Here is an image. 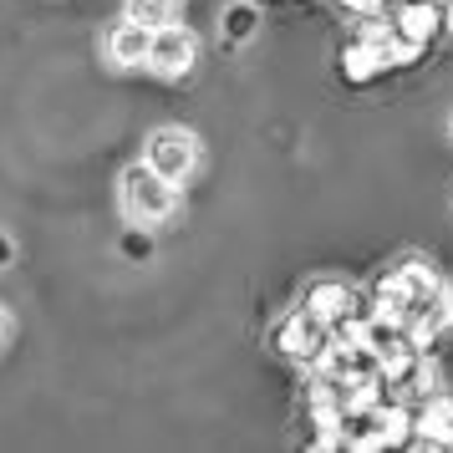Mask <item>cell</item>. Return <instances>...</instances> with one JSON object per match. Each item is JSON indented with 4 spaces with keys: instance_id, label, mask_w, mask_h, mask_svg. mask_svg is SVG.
Returning a JSON list of instances; mask_svg holds the SVG:
<instances>
[{
    "instance_id": "obj_1",
    "label": "cell",
    "mask_w": 453,
    "mask_h": 453,
    "mask_svg": "<svg viewBox=\"0 0 453 453\" xmlns=\"http://www.w3.org/2000/svg\"><path fill=\"white\" fill-rule=\"evenodd\" d=\"M173 204H179V194H173V184H168L164 173H153L148 164L123 173V214L133 225H143V229L164 225L168 214H173Z\"/></svg>"
},
{
    "instance_id": "obj_2",
    "label": "cell",
    "mask_w": 453,
    "mask_h": 453,
    "mask_svg": "<svg viewBox=\"0 0 453 453\" xmlns=\"http://www.w3.org/2000/svg\"><path fill=\"white\" fill-rule=\"evenodd\" d=\"M326 347H331V326L321 321V316H311L306 306L275 321V351H280V357H290V362H301V367H316Z\"/></svg>"
},
{
    "instance_id": "obj_3",
    "label": "cell",
    "mask_w": 453,
    "mask_h": 453,
    "mask_svg": "<svg viewBox=\"0 0 453 453\" xmlns=\"http://www.w3.org/2000/svg\"><path fill=\"white\" fill-rule=\"evenodd\" d=\"M199 164V138L184 133V127H158L153 138H148V168L153 173H164L168 184H184L188 173Z\"/></svg>"
},
{
    "instance_id": "obj_4",
    "label": "cell",
    "mask_w": 453,
    "mask_h": 453,
    "mask_svg": "<svg viewBox=\"0 0 453 453\" xmlns=\"http://www.w3.org/2000/svg\"><path fill=\"white\" fill-rule=\"evenodd\" d=\"M194 57H199L194 36H188L179 21H173V26H158V31H153L143 66H153L158 77H168V82H173V77H188V72H194Z\"/></svg>"
},
{
    "instance_id": "obj_5",
    "label": "cell",
    "mask_w": 453,
    "mask_h": 453,
    "mask_svg": "<svg viewBox=\"0 0 453 453\" xmlns=\"http://www.w3.org/2000/svg\"><path fill=\"white\" fill-rule=\"evenodd\" d=\"M408 449H423V453L453 449V397L449 392H428V397H423V408L412 412Z\"/></svg>"
},
{
    "instance_id": "obj_6",
    "label": "cell",
    "mask_w": 453,
    "mask_h": 453,
    "mask_svg": "<svg viewBox=\"0 0 453 453\" xmlns=\"http://www.w3.org/2000/svg\"><path fill=\"white\" fill-rule=\"evenodd\" d=\"M388 21H392V31H397V36L428 46L433 36L443 31V5H438V0H397Z\"/></svg>"
},
{
    "instance_id": "obj_7",
    "label": "cell",
    "mask_w": 453,
    "mask_h": 453,
    "mask_svg": "<svg viewBox=\"0 0 453 453\" xmlns=\"http://www.w3.org/2000/svg\"><path fill=\"white\" fill-rule=\"evenodd\" d=\"M301 306H306L311 316H321L326 326H336V321L357 306V290L342 286V280H316V286L306 290V301H301Z\"/></svg>"
},
{
    "instance_id": "obj_8",
    "label": "cell",
    "mask_w": 453,
    "mask_h": 453,
    "mask_svg": "<svg viewBox=\"0 0 453 453\" xmlns=\"http://www.w3.org/2000/svg\"><path fill=\"white\" fill-rule=\"evenodd\" d=\"M148 42H153L148 26L123 21L112 36H107V57H112V66H143L148 62Z\"/></svg>"
},
{
    "instance_id": "obj_9",
    "label": "cell",
    "mask_w": 453,
    "mask_h": 453,
    "mask_svg": "<svg viewBox=\"0 0 453 453\" xmlns=\"http://www.w3.org/2000/svg\"><path fill=\"white\" fill-rule=\"evenodd\" d=\"M382 51H372L367 42H362V36H357V42L347 46V51H342V77H347L351 87H367L372 77H377V72H382Z\"/></svg>"
},
{
    "instance_id": "obj_10",
    "label": "cell",
    "mask_w": 453,
    "mask_h": 453,
    "mask_svg": "<svg viewBox=\"0 0 453 453\" xmlns=\"http://www.w3.org/2000/svg\"><path fill=\"white\" fill-rule=\"evenodd\" d=\"M179 16H184V0H127V21L148 26V31L173 26Z\"/></svg>"
},
{
    "instance_id": "obj_11",
    "label": "cell",
    "mask_w": 453,
    "mask_h": 453,
    "mask_svg": "<svg viewBox=\"0 0 453 453\" xmlns=\"http://www.w3.org/2000/svg\"><path fill=\"white\" fill-rule=\"evenodd\" d=\"M423 57V46L418 42H408V36H392V46H388V66H412Z\"/></svg>"
},
{
    "instance_id": "obj_12",
    "label": "cell",
    "mask_w": 453,
    "mask_h": 453,
    "mask_svg": "<svg viewBox=\"0 0 453 453\" xmlns=\"http://www.w3.org/2000/svg\"><path fill=\"white\" fill-rule=\"evenodd\" d=\"M250 26H255V11H250V5H234V11H229V31H234V36H250Z\"/></svg>"
},
{
    "instance_id": "obj_13",
    "label": "cell",
    "mask_w": 453,
    "mask_h": 453,
    "mask_svg": "<svg viewBox=\"0 0 453 453\" xmlns=\"http://www.w3.org/2000/svg\"><path fill=\"white\" fill-rule=\"evenodd\" d=\"M351 16H388V0H342Z\"/></svg>"
},
{
    "instance_id": "obj_14",
    "label": "cell",
    "mask_w": 453,
    "mask_h": 453,
    "mask_svg": "<svg viewBox=\"0 0 453 453\" xmlns=\"http://www.w3.org/2000/svg\"><path fill=\"white\" fill-rule=\"evenodd\" d=\"M443 31H453V5H443Z\"/></svg>"
},
{
    "instance_id": "obj_15",
    "label": "cell",
    "mask_w": 453,
    "mask_h": 453,
    "mask_svg": "<svg viewBox=\"0 0 453 453\" xmlns=\"http://www.w3.org/2000/svg\"><path fill=\"white\" fill-rule=\"evenodd\" d=\"M5 326H11V321H5V311H0V342H5Z\"/></svg>"
}]
</instances>
